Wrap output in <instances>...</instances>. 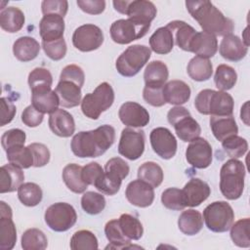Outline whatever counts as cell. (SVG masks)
<instances>
[{"mask_svg":"<svg viewBox=\"0 0 250 250\" xmlns=\"http://www.w3.org/2000/svg\"><path fill=\"white\" fill-rule=\"evenodd\" d=\"M240 118L243 120V122L248 126V102H246L242 106H241V111H240Z\"/></svg>","mask_w":250,"mask_h":250,"instance_id":"61","label":"cell"},{"mask_svg":"<svg viewBox=\"0 0 250 250\" xmlns=\"http://www.w3.org/2000/svg\"><path fill=\"white\" fill-rule=\"evenodd\" d=\"M249 226L250 220L249 218L240 219L231 225L230 227V238L232 242L242 248H248L250 246V238H249Z\"/></svg>","mask_w":250,"mask_h":250,"instance_id":"46","label":"cell"},{"mask_svg":"<svg viewBox=\"0 0 250 250\" xmlns=\"http://www.w3.org/2000/svg\"><path fill=\"white\" fill-rule=\"evenodd\" d=\"M41 45L46 56L53 61H60L63 59L66 54L67 48H66V43L64 38L48 41V42L42 41Z\"/></svg>","mask_w":250,"mask_h":250,"instance_id":"51","label":"cell"},{"mask_svg":"<svg viewBox=\"0 0 250 250\" xmlns=\"http://www.w3.org/2000/svg\"><path fill=\"white\" fill-rule=\"evenodd\" d=\"M105 198L103 193L95 191H86L81 197L82 209L90 215L100 214L105 207Z\"/></svg>","mask_w":250,"mask_h":250,"instance_id":"48","label":"cell"},{"mask_svg":"<svg viewBox=\"0 0 250 250\" xmlns=\"http://www.w3.org/2000/svg\"><path fill=\"white\" fill-rule=\"evenodd\" d=\"M217 37L204 31L196 32L189 45V52L194 53L196 56L205 59L212 58L217 53Z\"/></svg>","mask_w":250,"mask_h":250,"instance_id":"24","label":"cell"},{"mask_svg":"<svg viewBox=\"0 0 250 250\" xmlns=\"http://www.w3.org/2000/svg\"><path fill=\"white\" fill-rule=\"evenodd\" d=\"M233 105L234 102L229 94L212 89L201 90L194 100L195 108L204 115L230 116L233 113Z\"/></svg>","mask_w":250,"mask_h":250,"instance_id":"3","label":"cell"},{"mask_svg":"<svg viewBox=\"0 0 250 250\" xmlns=\"http://www.w3.org/2000/svg\"><path fill=\"white\" fill-rule=\"evenodd\" d=\"M44 219L46 225L52 230L62 232L68 230L75 225L77 214L69 203L57 202L46 209Z\"/></svg>","mask_w":250,"mask_h":250,"instance_id":"10","label":"cell"},{"mask_svg":"<svg viewBox=\"0 0 250 250\" xmlns=\"http://www.w3.org/2000/svg\"><path fill=\"white\" fill-rule=\"evenodd\" d=\"M166 26L171 30L176 45L182 50L189 52L190 42L197 31L183 21H170Z\"/></svg>","mask_w":250,"mask_h":250,"instance_id":"30","label":"cell"},{"mask_svg":"<svg viewBox=\"0 0 250 250\" xmlns=\"http://www.w3.org/2000/svg\"><path fill=\"white\" fill-rule=\"evenodd\" d=\"M138 179L147 183L152 188H157L163 182V170L153 161L145 162L138 169Z\"/></svg>","mask_w":250,"mask_h":250,"instance_id":"40","label":"cell"},{"mask_svg":"<svg viewBox=\"0 0 250 250\" xmlns=\"http://www.w3.org/2000/svg\"><path fill=\"white\" fill-rule=\"evenodd\" d=\"M144 100L150 105L159 107L166 104L163 96V87L145 86L143 91Z\"/></svg>","mask_w":250,"mask_h":250,"instance_id":"55","label":"cell"},{"mask_svg":"<svg viewBox=\"0 0 250 250\" xmlns=\"http://www.w3.org/2000/svg\"><path fill=\"white\" fill-rule=\"evenodd\" d=\"M245 173L244 164L236 158L223 164L220 170V190L227 199L236 200L242 195Z\"/></svg>","mask_w":250,"mask_h":250,"instance_id":"4","label":"cell"},{"mask_svg":"<svg viewBox=\"0 0 250 250\" xmlns=\"http://www.w3.org/2000/svg\"><path fill=\"white\" fill-rule=\"evenodd\" d=\"M222 146L225 152L230 158L242 157L248 150L247 141L237 135L230 136L222 142Z\"/></svg>","mask_w":250,"mask_h":250,"instance_id":"49","label":"cell"},{"mask_svg":"<svg viewBox=\"0 0 250 250\" xmlns=\"http://www.w3.org/2000/svg\"><path fill=\"white\" fill-rule=\"evenodd\" d=\"M168 76V67L162 61H152L148 62L144 72L146 86L163 87Z\"/></svg>","mask_w":250,"mask_h":250,"instance_id":"32","label":"cell"},{"mask_svg":"<svg viewBox=\"0 0 250 250\" xmlns=\"http://www.w3.org/2000/svg\"><path fill=\"white\" fill-rule=\"evenodd\" d=\"M62 180L69 190L74 193H83L86 191L88 185L82 178V167L75 163L67 164L62 174Z\"/></svg>","mask_w":250,"mask_h":250,"instance_id":"35","label":"cell"},{"mask_svg":"<svg viewBox=\"0 0 250 250\" xmlns=\"http://www.w3.org/2000/svg\"><path fill=\"white\" fill-rule=\"evenodd\" d=\"M40 44L33 37L21 36L13 45V53L20 62H30L34 60L40 52Z\"/></svg>","mask_w":250,"mask_h":250,"instance_id":"28","label":"cell"},{"mask_svg":"<svg viewBox=\"0 0 250 250\" xmlns=\"http://www.w3.org/2000/svg\"><path fill=\"white\" fill-rule=\"evenodd\" d=\"M189 86L182 80H171L163 86V96L166 103L175 105L186 104L190 98Z\"/></svg>","mask_w":250,"mask_h":250,"instance_id":"27","label":"cell"},{"mask_svg":"<svg viewBox=\"0 0 250 250\" xmlns=\"http://www.w3.org/2000/svg\"><path fill=\"white\" fill-rule=\"evenodd\" d=\"M186 7L190 16L198 22L204 32L215 36H226L232 33L234 23L212 2L207 0H188Z\"/></svg>","mask_w":250,"mask_h":250,"instance_id":"1","label":"cell"},{"mask_svg":"<svg viewBox=\"0 0 250 250\" xmlns=\"http://www.w3.org/2000/svg\"><path fill=\"white\" fill-rule=\"evenodd\" d=\"M213 152L211 145L203 138H195L186 149V159L189 165L197 169H205L212 162Z\"/></svg>","mask_w":250,"mask_h":250,"instance_id":"15","label":"cell"},{"mask_svg":"<svg viewBox=\"0 0 250 250\" xmlns=\"http://www.w3.org/2000/svg\"><path fill=\"white\" fill-rule=\"evenodd\" d=\"M182 193L186 207H197L209 197L211 188L206 182L192 178L185 185Z\"/></svg>","mask_w":250,"mask_h":250,"instance_id":"19","label":"cell"},{"mask_svg":"<svg viewBox=\"0 0 250 250\" xmlns=\"http://www.w3.org/2000/svg\"><path fill=\"white\" fill-rule=\"evenodd\" d=\"M41 10L44 16L59 15L63 18L68 10V2L66 0H44L41 3Z\"/></svg>","mask_w":250,"mask_h":250,"instance_id":"53","label":"cell"},{"mask_svg":"<svg viewBox=\"0 0 250 250\" xmlns=\"http://www.w3.org/2000/svg\"><path fill=\"white\" fill-rule=\"evenodd\" d=\"M64 21L59 15L43 16L39 22V33L42 41L48 42L63 38Z\"/></svg>","mask_w":250,"mask_h":250,"instance_id":"23","label":"cell"},{"mask_svg":"<svg viewBox=\"0 0 250 250\" xmlns=\"http://www.w3.org/2000/svg\"><path fill=\"white\" fill-rule=\"evenodd\" d=\"M167 119L173 125L177 136L183 142H191L195 138H198L201 133L200 125L184 106L177 105L172 107L167 113Z\"/></svg>","mask_w":250,"mask_h":250,"instance_id":"8","label":"cell"},{"mask_svg":"<svg viewBox=\"0 0 250 250\" xmlns=\"http://www.w3.org/2000/svg\"><path fill=\"white\" fill-rule=\"evenodd\" d=\"M161 202L164 207L170 210L179 211L186 208L183 200L182 189L177 188H169L165 189L161 194Z\"/></svg>","mask_w":250,"mask_h":250,"instance_id":"50","label":"cell"},{"mask_svg":"<svg viewBox=\"0 0 250 250\" xmlns=\"http://www.w3.org/2000/svg\"><path fill=\"white\" fill-rule=\"evenodd\" d=\"M187 71L192 80L202 82L211 78L213 74V65L209 59L195 56L188 63Z\"/></svg>","mask_w":250,"mask_h":250,"instance_id":"37","label":"cell"},{"mask_svg":"<svg viewBox=\"0 0 250 250\" xmlns=\"http://www.w3.org/2000/svg\"><path fill=\"white\" fill-rule=\"evenodd\" d=\"M60 80H70L82 88L85 82V74L80 66L76 64H68L62 68Z\"/></svg>","mask_w":250,"mask_h":250,"instance_id":"56","label":"cell"},{"mask_svg":"<svg viewBox=\"0 0 250 250\" xmlns=\"http://www.w3.org/2000/svg\"><path fill=\"white\" fill-rule=\"evenodd\" d=\"M151 50L141 44L129 46L117 58L115 67L119 74L125 77H133L140 72L143 66L148 62Z\"/></svg>","mask_w":250,"mask_h":250,"instance_id":"7","label":"cell"},{"mask_svg":"<svg viewBox=\"0 0 250 250\" xmlns=\"http://www.w3.org/2000/svg\"><path fill=\"white\" fill-rule=\"evenodd\" d=\"M115 130L104 124L91 131H81L74 135L70 143L73 154L80 158L103 155L114 143Z\"/></svg>","mask_w":250,"mask_h":250,"instance_id":"2","label":"cell"},{"mask_svg":"<svg viewBox=\"0 0 250 250\" xmlns=\"http://www.w3.org/2000/svg\"><path fill=\"white\" fill-rule=\"evenodd\" d=\"M24 174L21 168L9 163L0 169V192H13L23 183Z\"/></svg>","mask_w":250,"mask_h":250,"instance_id":"26","label":"cell"},{"mask_svg":"<svg viewBox=\"0 0 250 250\" xmlns=\"http://www.w3.org/2000/svg\"><path fill=\"white\" fill-rule=\"evenodd\" d=\"M104 43L102 29L92 23H86L77 27L72 34L73 46L81 52H91L99 49Z\"/></svg>","mask_w":250,"mask_h":250,"instance_id":"13","label":"cell"},{"mask_svg":"<svg viewBox=\"0 0 250 250\" xmlns=\"http://www.w3.org/2000/svg\"><path fill=\"white\" fill-rule=\"evenodd\" d=\"M28 85L31 94L52 90L53 76L49 69L45 67H35L28 74Z\"/></svg>","mask_w":250,"mask_h":250,"instance_id":"38","label":"cell"},{"mask_svg":"<svg viewBox=\"0 0 250 250\" xmlns=\"http://www.w3.org/2000/svg\"><path fill=\"white\" fill-rule=\"evenodd\" d=\"M157 10L155 5L150 1L134 0L128 1L125 15L142 24H150L156 17Z\"/></svg>","mask_w":250,"mask_h":250,"instance_id":"20","label":"cell"},{"mask_svg":"<svg viewBox=\"0 0 250 250\" xmlns=\"http://www.w3.org/2000/svg\"><path fill=\"white\" fill-rule=\"evenodd\" d=\"M77 6L86 14L100 15L105 9L104 0H77Z\"/></svg>","mask_w":250,"mask_h":250,"instance_id":"60","label":"cell"},{"mask_svg":"<svg viewBox=\"0 0 250 250\" xmlns=\"http://www.w3.org/2000/svg\"><path fill=\"white\" fill-rule=\"evenodd\" d=\"M0 125L5 126L14 119L17 107L9 98L2 97L0 99Z\"/></svg>","mask_w":250,"mask_h":250,"instance_id":"58","label":"cell"},{"mask_svg":"<svg viewBox=\"0 0 250 250\" xmlns=\"http://www.w3.org/2000/svg\"><path fill=\"white\" fill-rule=\"evenodd\" d=\"M104 233L109 241V244L105 247V249L108 248H113V249H129V248H134L139 246H134L131 245V240L128 239L122 232L118 220L113 219L108 221L105 226H104Z\"/></svg>","mask_w":250,"mask_h":250,"instance_id":"34","label":"cell"},{"mask_svg":"<svg viewBox=\"0 0 250 250\" xmlns=\"http://www.w3.org/2000/svg\"><path fill=\"white\" fill-rule=\"evenodd\" d=\"M220 55L230 62L241 61L248 52V47L243 43V41L232 33L224 36L219 47Z\"/></svg>","mask_w":250,"mask_h":250,"instance_id":"22","label":"cell"},{"mask_svg":"<svg viewBox=\"0 0 250 250\" xmlns=\"http://www.w3.org/2000/svg\"><path fill=\"white\" fill-rule=\"evenodd\" d=\"M210 128L214 137L220 142H223L230 136L237 135L238 133V127L232 115L211 116Z\"/></svg>","mask_w":250,"mask_h":250,"instance_id":"29","label":"cell"},{"mask_svg":"<svg viewBox=\"0 0 250 250\" xmlns=\"http://www.w3.org/2000/svg\"><path fill=\"white\" fill-rule=\"evenodd\" d=\"M118 220L123 234L130 240H139L144 233V228L140 220L128 213L122 214Z\"/></svg>","mask_w":250,"mask_h":250,"instance_id":"42","label":"cell"},{"mask_svg":"<svg viewBox=\"0 0 250 250\" xmlns=\"http://www.w3.org/2000/svg\"><path fill=\"white\" fill-rule=\"evenodd\" d=\"M104 170L98 162H90L82 167L83 181L89 186H95L96 183L103 177Z\"/></svg>","mask_w":250,"mask_h":250,"instance_id":"54","label":"cell"},{"mask_svg":"<svg viewBox=\"0 0 250 250\" xmlns=\"http://www.w3.org/2000/svg\"><path fill=\"white\" fill-rule=\"evenodd\" d=\"M149 28L150 24H142L131 19H121L112 22L109 32L115 43L125 45L144 37Z\"/></svg>","mask_w":250,"mask_h":250,"instance_id":"11","label":"cell"},{"mask_svg":"<svg viewBox=\"0 0 250 250\" xmlns=\"http://www.w3.org/2000/svg\"><path fill=\"white\" fill-rule=\"evenodd\" d=\"M26 139V135L24 131L21 129H10L6 131L2 137H1V145L4 150L6 151L7 149L18 146H24Z\"/></svg>","mask_w":250,"mask_h":250,"instance_id":"52","label":"cell"},{"mask_svg":"<svg viewBox=\"0 0 250 250\" xmlns=\"http://www.w3.org/2000/svg\"><path fill=\"white\" fill-rule=\"evenodd\" d=\"M19 200L27 207H34L38 205L43 197L41 188L31 182L22 183L18 188Z\"/></svg>","mask_w":250,"mask_h":250,"instance_id":"41","label":"cell"},{"mask_svg":"<svg viewBox=\"0 0 250 250\" xmlns=\"http://www.w3.org/2000/svg\"><path fill=\"white\" fill-rule=\"evenodd\" d=\"M69 246L72 250H80V249L96 250L99 248L98 239L96 235L88 229H81V230L75 231L70 238Z\"/></svg>","mask_w":250,"mask_h":250,"instance_id":"47","label":"cell"},{"mask_svg":"<svg viewBox=\"0 0 250 250\" xmlns=\"http://www.w3.org/2000/svg\"><path fill=\"white\" fill-rule=\"evenodd\" d=\"M154 188L147 183L138 179L130 182L126 188L125 195L127 200L137 207L146 208L154 200Z\"/></svg>","mask_w":250,"mask_h":250,"instance_id":"18","label":"cell"},{"mask_svg":"<svg viewBox=\"0 0 250 250\" xmlns=\"http://www.w3.org/2000/svg\"><path fill=\"white\" fill-rule=\"evenodd\" d=\"M31 104L42 113H53L60 105V100L55 90L34 93L31 97Z\"/></svg>","mask_w":250,"mask_h":250,"instance_id":"39","label":"cell"},{"mask_svg":"<svg viewBox=\"0 0 250 250\" xmlns=\"http://www.w3.org/2000/svg\"><path fill=\"white\" fill-rule=\"evenodd\" d=\"M145 144L146 136L143 130L124 128L118 144V153L129 160H137L145 151Z\"/></svg>","mask_w":250,"mask_h":250,"instance_id":"12","label":"cell"},{"mask_svg":"<svg viewBox=\"0 0 250 250\" xmlns=\"http://www.w3.org/2000/svg\"><path fill=\"white\" fill-rule=\"evenodd\" d=\"M203 219L211 231L226 232L233 224L234 212L227 201H214L204 209Z\"/></svg>","mask_w":250,"mask_h":250,"instance_id":"9","label":"cell"},{"mask_svg":"<svg viewBox=\"0 0 250 250\" xmlns=\"http://www.w3.org/2000/svg\"><path fill=\"white\" fill-rule=\"evenodd\" d=\"M178 228L186 235H195L203 228V217L199 211L188 209L178 219Z\"/></svg>","mask_w":250,"mask_h":250,"instance_id":"33","label":"cell"},{"mask_svg":"<svg viewBox=\"0 0 250 250\" xmlns=\"http://www.w3.org/2000/svg\"><path fill=\"white\" fill-rule=\"evenodd\" d=\"M21 242L23 250H44L48 246L45 233L36 228L26 229L21 235Z\"/></svg>","mask_w":250,"mask_h":250,"instance_id":"44","label":"cell"},{"mask_svg":"<svg viewBox=\"0 0 250 250\" xmlns=\"http://www.w3.org/2000/svg\"><path fill=\"white\" fill-rule=\"evenodd\" d=\"M29 148L32 151L33 154V159H34V163L33 166L34 167H43L46 164L49 163L50 161V150L49 148L40 143H32L30 145H28Z\"/></svg>","mask_w":250,"mask_h":250,"instance_id":"57","label":"cell"},{"mask_svg":"<svg viewBox=\"0 0 250 250\" xmlns=\"http://www.w3.org/2000/svg\"><path fill=\"white\" fill-rule=\"evenodd\" d=\"M237 81V73L233 67L228 64H220L217 66L214 82L219 91H228L230 90Z\"/></svg>","mask_w":250,"mask_h":250,"instance_id":"45","label":"cell"},{"mask_svg":"<svg viewBox=\"0 0 250 250\" xmlns=\"http://www.w3.org/2000/svg\"><path fill=\"white\" fill-rule=\"evenodd\" d=\"M153 151L162 159H171L177 152V140L171 131L165 127L154 128L149 135Z\"/></svg>","mask_w":250,"mask_h":250,"instance_id":"14","label":"cell"},{"mask_svg":"<svg viewBox=\"0 0 250 250\" xmlns=\"http://www.w3.org/2000/svg\"><path fill=\"white\" fill-rule=\"evenodd\" d=\"M10 205L0 201V249L11 250L17 242V229Z\"/></svg>","mask_w":250,"mask_h":250,"instance_id":"16","label":"cell"},{"mask_svg":"<svg viewBox=\"0 0 250 250\" xmlns=\"http://www.w3.org/2000/svg\"><path fill=\"white\" fill-rule=\"evenodd\" d=\"M7 159L10 163L21 168V169H27L31 166H33L34 159L33 154L29 146H18L11 147L6 150Z\"/></svg>","mask_w":250,"mask_h":250,"instance_id":"43","label":"cell"},{"mask_svg":"<svg viewBox=\"0 0 250 250\" xmlns=\"http://www.w3.org/2000/svg\"><path fill=\"white\" fill-rule=\"evenodd\" d=\"M44 118V113L38 111L32 104L26 106L21 113V121L27 127H37L39 126Z\"/></svg>","mask_w":250,"mask_h":250,"instance_id":"59","label":"cell"},{"mask_svg":"<svg viewBox=\"0 0 250 250\" xmlns=\"http://www.w3.org/2000/svg\"><path fill=\"white\" fill-rule=\"evenodd\" d=\"M24 21V14L17 7H7L0 12V26L9 33L20 31L23 27Z\"/></svg>","mask_w":250,"mask_h":250,"instance_id":"31","label":"cell"},{"mask_svg":"<svg viewBox=\"0 0 250 250\" xmlns=\"http://www.w3.org/2000/svg\"><path fill=\"white\" fill-rule=\"evenodd\" d=\"M130 167L120 157L110 158L104 166L103 177L94 186L99 191L106 195H114L120 189L122 181L128 176Z\"/></svg>","mask_w":250,"mask_h":250,"instance_id":"5","label":"cell"},{"mask_svg":"<svg viewBox=\"0 0 250 250\" xmlns=\"http://www.w3.org/2000/svg\"><path fill=\"white\" fill-rule=\"evenodd\" d=\"M114 102V91L107 82H103L94 90L93 93L86 94L81 101V110L83 114L93 120L108 109Z\"/></svg>","mask_w":250,"mask_h":250,"instance_id":"6","label":"cell"},{"mask_svg":"<svg viewBox=\"0 0 250 250\" xmlns=\"http://www.w3.org/2000/svg\"><path fill=\"white\" fill-rule=\"evenodd\" d=\"M49 127L51 131L62 138H68L75 131V122L73 116L62 108H58L49 116Z\"/></svg>","mask_w":250,"mask_h":250,"instance_id":"21","label":"cell"},{"mask_svg":"<svg viewBox=\"0 0 250 250\" xmlns=\"http://www.w3.org/2000/svg\"><path fill=\"white\" fill-rule=\"evenodd\" d=\"M118 116L124 125L131 128H142L149 122L148 111L135 102L124 103L118 110Z\"/></svg>","mask_w":250,"mask_h":250,"instance_id":"17","label":"cell"},{"mask_svg":"<svg viewBox=\"0 0 250 250\" xmlns=\"http://www.w3.org/2000/svg\"><path fill=\"white\" fill-rule=\"evenodd\" d=\"M60 104L63 107H74L81 104V87L70 80H60L55 88Z\"/></svg>","mask_w":250,"mask_h":250,"instance_id":"25","label":"cell"},{"mask_svg":"<svg viewBox=\"0 0 250 250\" xmlns=\"http://www.w3.org/2000/svg\"><path fill=\"white\" fill-rule=\"evenodd\" d=\"M150 49L159 55L169 54L174 47V37L167 26L157 28L149 38Z\"/></svg>","mask_w":250,"mask_h":250,"instance_id":"36","label":"cell"}]
</instances>
